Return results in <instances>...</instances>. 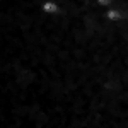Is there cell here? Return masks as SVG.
Returning a JSON list of instances; mask_svg holds the SVG:
<instances>
[{
	"label": "cell",
	"instance_id": "1",
	"mask_svg": "<svg viewBox=\"0 0 128 128\" xmlns=\"http://www.w3.org/2000/svg\"><path fill=\"white\" fill-rule=\"evenodd\" d=\"M44 9L48 10V12H53V10H56V7H55L53 4H46V5H44Z\"/></svg>",
	"mask_w": 128,
	"mask_h": 128
}]
</instances>
